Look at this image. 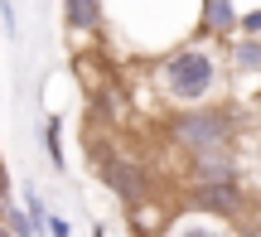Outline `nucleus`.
I'll use <instances>...</instances> for the list:
<instances>
[{
  "mask_svg": "<svg viewBox=\"0 0 261 237\" xmlns=\"http://www.w3.org/2000/svg\"><path fill=\"white\" fill-rule=\"evenodd\" d=\"M0 237H10V228H5V223H0Z\"/></svg>",
  "mask_w": 261,
  "mask_h": 237,
  "instance_id": "nucleus-18",
  "label": "nucleus"
},
{
  "mask_svg": "<svg viewBox=\"0 0 261 237\" xmlns=\"http://www.w3.org/2000/svg\"><path fill=\"white\" fill-rule=\"evenodd\" d=\"M44 150H48V165L63 174L68 160H63V121H58V116H48V121H44Z\"/></svg>",
  "mask_w": 261,
  "mask_h": 237,
  "instance_id": "nucleus-10",
  "label": "nucleus"
},
{
  "mask_svg": "<svg viewBox=\"0 0 261 237\" xmlns=\"http://www.w3.org/2000/svg\"><path fill=\"white\" fill-rule=\"evenodd\" d=\"M107 5L102 0H63V24L68 34H102Z\"/></svg>",
  "mask_w": 261,
  "mask_h": 237,
  "instance_id": "nucleus-7",
  "label": "nucleus"
},
{
  "mask_svg": "<svg viewBox=\"0 0 261 237\" xmlns=\"http://www.w3.org/2000/svg\"><path fill=\"white\" fill-rule=\"evenodd\" d=\"M165 237H237V228H232V223H223V218H203V213H189V218H179Z\"/></svg>",
  "mask_w": 261,
  "mask_h": 237,
  "instance_id": "nucleus-9",
  "label": "nucleus"
},
{
  "mask_svg": "<svg viewBox=\"0 0 261 237\" xmlns=\"http://www.w3.org/2000/svg\"><path fill=\"white\" fill-rule=\"evenodd\" d=\"M237 131H242L237 112H232V107H213V102H203V107H179V112L165 121V136L184 155L227 150V145H237Z\"/></svg>",
  "mask_w": 261,
  "mask_h": 237,
  "instance_id": "nucleus-2",
  "label": "nucleus"
},
{
  "mask_svg": "<svg viewBox=\"0 0 261 237\" xmlns=\"http://www.w3.org/2000/svg\"><path fill=\"white\" fill-rule=\"evenodd\" d=\"M92 237H107V228H102V223H92Z\"/></svg>",
  "mask_w": 261,
  "mask_h": 237,
  "instance_id": "nucleus-17",
  "label": "nucleus"
},
{
  "mask_svg": "<svg viewBox=\"0 0 261 237\" xmlns=\"http://www.w3.org/2000/svg\"><path fill=\"white\" fill-rule=\"evenodd\" d=\"M87 155H92V174L126 203V208L150 203V174H145V165H140V160H130L126 150H116L107 136H102V141L87 136Z\"/></svg>",
  "mask_w": 261,
  "mask_h": 237,
  "instance_id": "nucleus-3",
  "label": "nucleus"
},
{
  "mask_svg": "<svg viewBox=\"0 0 261 237\" xmlns=\"http://www.w3.org/2000/svg\"><path fill=\"white\" fill-rule=\"evenodd\" d=\"M10 203H15V184H10V170H5V160H0V218H5Z\"/></svg>",
  "mask_w": 261,
  "mask_h": 237,
  "instance_id": "nucleus-13",
  "label": "nucleus"
},
{
  "mask_svg": "<svg viewBox=\"0 0 261 237\" xmlns=\"http://www.w3.org/2000/svg\"><path fill=\"white\" fill-rule=\"evenodd\" d=\"M189 184L198 179H242V160H237V145L227 150H203V155H189Z\"/></svg>",
  "mask_w": 261,
  "mask_h": 237,
  "instance_id": "nucleus-5",
  "label": "nucleus"
},
{
  "mask_svg": "<svg viewBox=\"0 0 261 237\" xmlns=\"http://www.w3.org/2000/svg\"><path fill=\"white\" fill-rule=\"evenodd\" d=\"M252 170H256V189H261V145H256V155H252Z\"/></svg>",
  "mask_w": 261,
  "mask_h": 237,
  "instance_id": "nucleus-16",
  "label": "nucleus"
},
{
  "mask_svg": "<svg viewBox=\"0 0 261 237\" xmlns=\"http://www.w3.org/2000/svg\"><path fill=\"white\" fill-rule=\"evenodd\" d=\"M223 63H227V73H261V39H223Z\"/></svg>",
  "mask_w": 261,
  "mask_h": 237,
  "instance_id": "nucleus-8",
  "label": "nucleus"
},
{
  "mask_svg": "<svg viewBox=\"0 0 261 237\" xmlns=\"http://www.w3.org/2000/svg\"><path fill=\"white\" fill-rule=\"evenodd\" d=\"M0 223L10 228V237H39V228L29 223V213H24V208H15V203L5 208V218H0Z\"/></svg>",
  "mask_w": 261,
  "mask_h": 237,
  "instance_id": "nucleus-11",
  "label": "nucleus"
},
{
  "mask_svg": "<svg viewBox=\"0 0 261 237\" xmlns=\"http://www.w3.org/2000/svg\"><path fill=\"white\" fill-rule=\"evenodd\" d=\"M44 232H48V237H73V223H68V218H58V213H48Z\"/></svg>",
  "mask_w": 261,
  "mask_h": 237,
  "instance_id": "nucleus-14",
  "label": "nucleus"
},
{
  "mask_svg": "<svg viewBox=\"0 0 261 237\" xmlns=\"http://www.w3.org/2000/svg\"><path fill=\"white\" fill-rule=\"evenodd\" d=\"M150 83H155V92L165 97L174 112L179 107H203V102H213V97L223 92L227 63L213 48V39H189V44H174V48H165V54L155 58Z\"/></svg>",
  "mask_w": 261,
  "mask_h": 237,
  "instance_id": "nucleus-1",
  "label": "nucleus"
},
{
  "mask_svg": "<svg viewBox=\"0 0 261 237\" xmlns=\"http://www.w3.org/2000/svg\"><path fill=\"white\" fill-rule=\"evenodd\" d=\"M0 24H5V34H15L19 19H15V0H0Z\"/></svg>",
  "mask_w": 261,
  "mask_h": 237,
  "instance_id": "nucleus-15",
  "label": "nucleus"
},
{
  "mask_svg": "<svg viewBox=\"0 0 261 237\" xmlns=\"http://www.w3.org/2000/svg\"><path fill=\"white\" fill-rule=\"evenodd\" d=\"M189 213H203V218H223V223H242L252 213V194H247L242 179H198V184H184L179 194Z\"/></svg>",
  "mask_w": 261,
  "mask_h": 237,
  "instance_id": "nucleus-4",
  "label": "nucleus"
},
{
  "mask_svg": "<svg viewBox=\"0 0 261 237\" xmlns=\"http://www.w3.org/2000/svg\"><path fill=\"white\" fill-rule=\"evenodd\" d=\"M237 34L261 39V5H256V10H242V15H237Z\"/></svg>",
  "mask_w": 261,
  "mask_h": 237,
  "instance_id": "nucleus-12",
  "label": "nucleus"
},
{
  "mask_svg": "<svg viewBox=\"0 0 261 237\" xmlns=\"http://www.w3.org/2000/svg\"><path fill=\"white\" fill-rule=\"evenodd\" d=\"M237 15L242 10L232 5V0H203V10H198V39H232L237 34Z\"/></svg>",
  "mask_w": 261,
  "mask_h": 237,
  "instance_id": "nucleus-6",
  "label": "nucleus"
}]
</instances>
